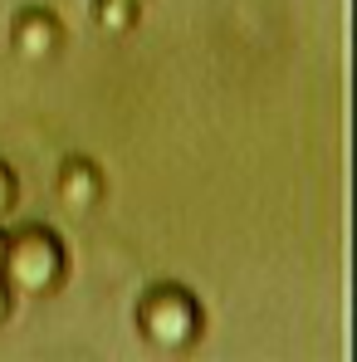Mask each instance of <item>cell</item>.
Segmentation results:
<instances>
[{"instance_id":"7a4b0ae2","label":"cell","mask_w":357,"mask_h":362,"mask_svg":"<svg viewBox=\"0 0 357 362\" xmlns=\"http://www.w3.org/2000/svg\"><path fill=\"white\" fill-rule=\"evenodd\" d=\"M132 318H137L142 343L157 348V353H191L201 343V333H206V308H201V299L186 284H172V279L142 289Z\"/></svg>"},{"instance_id":"52a82bcc","label":"cell","mask_w":357,"mask_h":362,"mask_svg":"<svg viewBox=\"0 0 357 362\" xmlns=\"http://www.w3.org/2000/svg\"><path fill=\"white\" fill-rule=\"evenodd\" d=\"M10 313H15V294H10V284L0 279V323H5Z\"/></svg>"},{"instance_id":"277c9868","label":"cell","mask_w":357,"mask_h":362,"mask_svg":"<svg viewBox=\"0 0 357 362\" xmlns=\"http://www.w3.org/2000/svg\"><path fill=\"white\" fill-rule=\"evenodd\" d=\"M103 191H108V181H103V172H98L93 157H64L59 162V172H54V196H59L64 211L83 216V211H93V206L103 201Z\"/></svg>"},{"instance_id":"6da1fadb","label":"cell","mask_w":357,"mask_h":362,"mask_svg":"<svg viewBox=\"0 0 357 362\" xmlns=\"http://www.w3.org/2000/svg\"><path fill=\"white\" fill-rule=\"evenodd\" d=\"M0 279L10 284V294H25V299L59 294L64 279H69V245L59 240V230L54 226H25L15 235H5Z\"/></svg>"},{"instance_id":"ba28073f","label":"cell","mask_w":357,"mask_h":362,"mask_svg":"<svg viewBox=\"0 0 357 362\" xmlns=\"http://www.w3.org/2000/svg\"><path fill=\"white\" fill-rule=\"evenodd\" d=\"M0 255H5V226H0Z\"/></svg>"},{"instance_id":"5b68a950","label":"cell","mask_w":357,"mask_h":362,"mask_svg":"<svg viewBox=\"0 0 357 362\" xmlns=\"http://www.w3.org/2000/svg\"><path fill=\"white\" fill-rule=\"evenodd\" d=\"M88 15H93L98 35L122 40V35H132V30H137V20H142V0H93V5H88Z\"/></svg>"},{"instance_id":"8992f818","label":"cell","mask_w":357,"mask_h":362,"mask_svg":"<svg viewBox=\"0 0 357 362\" xmlns=\"http://www.w3.org/2000/svg\"><path fill=\"white\" fill-rule=\"evenodd\" d=\"M15 211H20V177H15L10 162H0V221L15 216Z\"/></svg>"},{"instance_id":"3957f363","label":"cell","mask_w":357,"mask_h":362,"mask_svg":"<svg viewBox=\"0 0 357 362\" xmlns=\"http://www.w3.org/2000/svg\"><path fill=\"white\" fill-rule=\"evenodd\" d=\"M10 49L20 54L25 64H45L64 49V25L49 5H20L10 15Z\"/></svg>"}]
</instances>
